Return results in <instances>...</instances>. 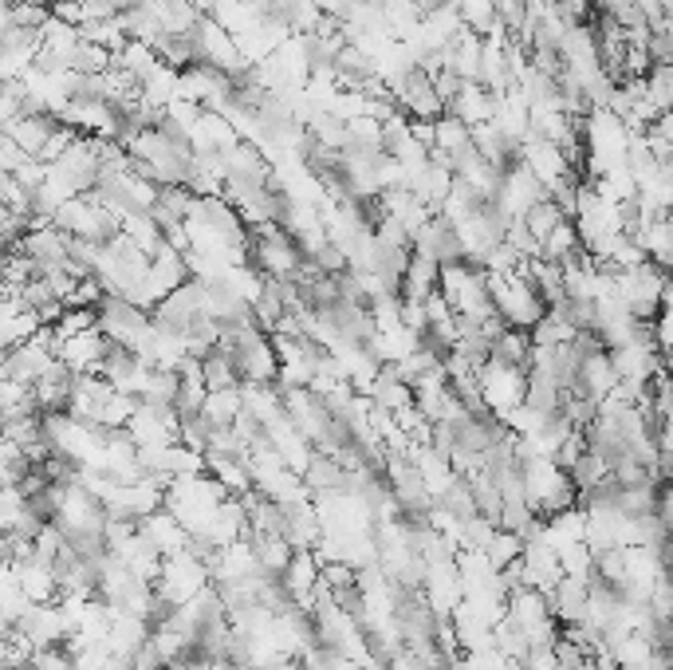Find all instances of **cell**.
Here are the masks:
<instances>
[{
  "mask_svg": "<svg viewBox=\"0 0 673 670\" xmlns=\"http://www.w3.org/2000/svg\"><path fill=\"white\" fill-rule=\"evenodd\" d=\"M520 485H524V501H528V509L539 521L575 505L571 478H567L564 465H556L551 458H528V462H520Z\"/></svg>",
  "mask_w": 673,
  "mask_h": 670,
  "instance_id": "6da1fadb",
  "label": "cell"
},
{
  "mask_svg": "<svg viewBox=\"0 0 673 670\" xmlns=\"http://www.w3.org/2000/svg\"><path fill=\"white\" fill-rule=\"evenodd\" d=\"M614 296L630 308V316L650 324L658 312L670 304V276L654 264H638V269L614 272Z\"/></svg>",
  "mask_w": 673,
  "mask_h": 670,
  "instance_id": "7a4b0ae2",
  "label": "cell"
},
{
  "mask_svg": "<svg viewBox=\"0 0 673 670\" xmlns=\"http://www.w3.org/2000/svg\"><path fill=\"white\" fill-rule=\"evenodd\" d=\"M209 568L198 561V556L189 553V548H181V553L173 556H162V568H158V580L150 584L158 596L166 599L170 607L186 604V599H193L201 588H209Z\"/></svg>",
  "mask_w": 673,
  "mask_h": 670,
  "instance_id": "3957f363",
  "label": "cell"
},
{
  "mask_svg": "<svg viewBox=\"0 0 673 670\" xmlns=\"http://www.w3.org/2000/svg\"><path fill=\"white\" fill-rule=\"evenodd\" d=\"M12 631L24 639L32 651H48V647H63L67 635H72V619L60 604H24L17 619H12Z\"/></svg>",
  "mask_w": 673,
  "mask_h": 670,
  "instance_id": "277c9868",
  "label": "cell"
},
{
  "mask_svg": "<svg viewBox=\"0 0 673 670\" xmlns=\"http://www.w3.org/2000/svg\"><path fill=\"white\" fill-rule=\"evenodd\" d=\"M476 387L481 402L493 418H504L524 402V367H504L496 359H485L476 367Z\"/></svg>",
  "mask_w": 673,
  "mask_h": 670,
  "instance_id": "5b68a950",
  "label": "cell"
},
{
  "mask_svg": "<svg viewBox=\"0 0 673 670\" xmlns=\"http://www.w3.org/2000/svg\"><path fill=\"white\" fill-rule=\"evenodd\" d=\"M607 355H611V367L614 375H619V383H627V387L634 390H646V383L665 367V355L650 344V335H638L630 344L611 347Z\"/></svg>",
  "mask_w": 673,
  "mask_h": 670,
  "instance_id": "8992f818",
  "label": "cell"
},
{
  "mask_svg": "<svg viewBox=\"0 0 673 670\" xmlns=\"http://www.w3.org/2000/svg\"><path fill=\"white\" fill-rule=\"evenodd\" d=\"M548 198V190L539 186L536 178L528 174V166L512 163L508 170H501V181H496V193H493V206L501 209L508 221H520L536 201Z\"/></svg>",
  "mask_w": 673,
  "mask_h": 670,
  "instance_id": "52a82bcc",
  "label": "cell"
},
{
  "mask_svg": "<svg viewBox=\"0 0 673 670\" xmlns=\"http://www.w3.org/2000/svg\"><path fill=\"white\" fill-rule=\"evenodd\" d=\"M107 335L99 327L75 335H55V359L67 367L72 375H99V363L107 355Z\"/></svg>",
  "mask_w": 673,
  "mask_h": 670,
  "instance_id": "ba28073f",
  "label": "cell"
},
{
  "mask_svg": "<svg viewBox=\"0 0 673 670\" xmlns=\"http://www.w3.org/2000/svg\"><path fill=\"white\" fill-rule=\"evenodd\" d=\"M410 253H422L438 264H458L461 261V241H458V229L449 226L445 218H425L422 226L413 229L410 237Z\"/></svg>",
  "mask_w": 673,
  "mask_h": 670,
  "instance_id": "9c48e42d",
  "label": "cell"
},
{
  "mask_svg": "<svg viewBox=\"0 0 673 670\" xmlns=\"http://www.w3.org/2000/svg\"><path fill=\"white\" fill-rule=\"evenodd\" d=\"M520 568H524V588H536L548 596L559 580H564V568H559V553L551 548L544 536L536 541H524L520 548Z\"/></svg>",
  "mask_w": 673,
  "mask_h": 670,
  "instance_id": "30bf717a",
  "label": "cell"
},
{
  "mask_svg": "<svg viewBox=\"0 0 673 670\" xmlns=\"http://www.w3.org/2000/svg\"><path fill=\"white\" fill-rule=\"evenodd\" d=\"M575 387L583 390V395H591L595 402H602L614 387H619V375H614L611 355H607L602 344L579 355V379H575Z\"/></svg>",
  "mask_w": 673,
  "mask_h": 670,
  "instance_id": "8fae6325",
  "label": "cell"
},
{
  "mask_svg": "<svg viewBox=\"0 0 673 670\" xmlns=\"http://www.w3.org/2000/svg\"><path fill=\"white\" fill-rule=\"evenodd\" d=\"M280 584H284L292 607H299V611H312L315 584H319V561H315V553H292V561H287Z\"/></svg>",
  "mask_w": 673,
  "mask_h": 670,
  "instance_id": "7c38bea8",
  "label": "cell"
},
{
  "mask_svg": "<svg viewBox=\"0 0 673 670\" xmlns=\"http://www.w3.org/2000/svg\"><path fill=\"white\" fill-rule=\"evenodd\" d=\"M138 9L162 28L166 36H189L201 20V12L189 0H138Z\"/></svg>",
  "mask_w": 673,
  "mask_h": 670,
  "instance_id": "4fadbf2b",
  "label": "cell"
},
{
  "mask_svg": "<svg viewBox=\"0 0 673 670\" xmlns=\"http://www.w3.org/2000/svg\"><path fill=\"white\" fill-rule=\"evenodd\" d=\"M244 541H249V553H252V564H256V572L261 576H284L287 561H292V544L284 541V536L276 533H244Z\"/></svg>",
  "mask_w": 673,
  "mask_h": 670,
  "instance_id": "5bb4252c",
  "label": "cell"
},
{
  "mask_svg": "<svg viewBox=\"0 0 673 670\" xmlns=\"http://www.w3.org/2000/svg\"><path fill=\"white\" fill-rule=\"evenodd\" d=\"M12 576H17V588L28 604H52L55 599V572H52V564L40 561V556L12 564Z\"/></svg>",
  "mask_w": 673,
  "mask_h": 670,
  "instance_id": "9a60e30c",
  "label": "cell"
},
{
  "mask_svg": "<svg viewBox=\"0 0 673 670\" xmlns=\"http://www.w3.org/2000/svg\"><path fill=\"white\" fill-rule=\"evenodd\" d=\"M138 533L154 544V553L158 556H173L189 544V533L173 521L170 513H166V509H154L150 516H143V521H138Z\"/></svg>",
  "mask_w": 673,
  "mask_h": 670,
  "instance_id": "2e32d148",
  "label": "cell"
},
{
  "mask_svg": "<svg viewBox=\"0 0 673 670\" xmlns=\"http://www.w3.org/2000/svg\"><path fill=\"white\" fill-rule=\"evenodd\" d=\"M445 115H453L465 127H476V123H488L493 118V91L481 87V83H461L458 95L445 103Z\"/></svg>",
  "mask_w": 673,
  "mask_h": 670,
  "instance_id": "e0dca14e",
  "label": "cell"
},
{
  "mask_svg": "<svg viewBox=\"0 0 673 670\" xmlns=\"http://www.w3.org/2000/svg\"><path fill=\"white\" fill-rule=\"evenodd\" d=\"M55 130V118L52 115H20L12 118L9 127H4V135H9V143L17 146L20 155L28 158H40V150H44L48 135Z\"/></svg>",
  "mask_w": 673,
  "mask_h": 670,
  "instance_id": "ac0fdd59",
  "label": "cell"
},
{
  "mask_svg": "<svg viewBox=\"0 0 673 670\" xmlns=\"http://www.w3.org/2000/svg\"><path fill=\"white\" fill-rule=\"evenodd\" d=\"M453 181H461V186H465L476 201H493L496 181H501V170H496V166H488L485 158L473 150V155H465L458 166H453Z\"/></svg>",
  "mask_w": 673,
  "mask_h": 670,
  "instance_id": "d6986e66",
  "label": "cell"
},
{
  "mask_svg": "<svg viewBox=\"0 0 673 670\" xmlns=\"http://www.w3.org/2000/svg\"><path fill=\"white\" fill-rule=\"evenodd\" d=\"M438 269H441V264L430 261V257L410 253L402 281H398V296H402V300H425L430 292H438Z\"/></svg>",
  "mask_w": 673,
  "mask_h": 670,
  "instance_id": "ffe728a7",
  "label": "cell"
},
{
  "mask_svg": "<svg viewBox=\"0 0 673 670\" xmlns=\"http://www.w3.org/2000/svg\"><path fill=\"white\" fill-rule=\"evenodd\" d=\"M532 355V335L528 332H516V327H504L488 344V359L504 363V367H524Z\"/></svg>",
  "mask_w": 673,
  "mask_h": 670,
  "instance_id": "44dd1931",
  "label": "cell"
},
{
  "mask_svg": "<svg viewBox=\"0 0 673 670\" xmlns=\"http://www.w3.org/2000/svg\"><path fill=\"white\" fill-rule=\"evenodd\" d=\"M201 367V383H206V390H221V387H236L241 383V375H236V363L229 352H221V347H213V352H206L198 359Z\"/></svg>",
  "mask_w": 673,
  "mask_h": 670,
  "instance_id": "7402d4cb",
  "label": "cell"
},
{
  "mask_svg": "<svg viewBox=\"0 0 673 670\" xmlns=\"http://www.w3.org/2000/svg\"><path fill=\"white\" fill-rule=\"evenodd\" d=\"M579 249H583V245H579V233H575L571 218H564L548 237H544V241H539V261L564 264V261H571Z\"/></svg>",
  "mask_w": 673,
  "mask_h": 670,
  "instance_id": "603a6c76",
  "label": "cell"
},
{
  "mask_svg": "<svg viewBox=\"0 0 673 670\" xmlns=\"http://www.w3.org/2000/svg\"><path fill=\"white\" fill-rule=\"evenodd\" d=\"M241 383L236 387H221V390H206V402H201V415L213 426H233V418L241 415Z\"/></svg>",
  "mask_w": 673,
  "mask_h": 670,
  "instance_id": "cb8c5ba5",
  "label": "cell"
},
{
  "mask_svg": "<svg viewBox=\"0 0 673 670\" xmlns=\"http://www.w3.org/2000/svg\"><path fill=\"white\" fill-rule=\"evenodd\" d=\"M453 4H458L461 24H465L469 32H476L481 40H485L488 32H496V28H501V20H496V9H493V0H453Z\"/></svg>",
  "mask_w": 673,
  "mask_h": 670,
  "instance_id": "d4e9b609",
  "label": "cell"
},
{
  "mask_svg": "<svg viewBox=\"0 0 673 670\" xmlns=\"http://www.w3.org/2000/svg\"><path fill=\"white\" fill-rule=\"evenodd\" d=\"M567 218V213H564V209H559L556 206V201H551V198H544V201H536V206H532L528 209V213H524V229H528V233L532 237H536V241H544V237H548L551 233V229H556L559 226V221H564Z\"/></svg>",
  "mask_w": 673,
  "mask_h": 670,
  "instance_id": "484cf974",
  "label": "cell"
},
{
  "mask_svg": "<svg viewBox=\"0 0 673 670\" xmlns=\"http://www.w3.org/2000/svg\"><path fill=\"white\" fill-rule=\"evenodd\" d=\"M646 103L654 111H670V103H673V72H670V64H654L646 72Z\"/></svg>",
  "mask_w": 673,
  "mask_h": 670,
  "instance_id": "4316f807",
  "label": "cell"
},
{
  "mask_svg": "<svg viewBox=\"0 0 673 670\" xmlns=\"http://www.w3.org/2000/svg\"><path fill=\"white\" fill-rule=\"evenodd\" d=\"M520 548H524V541L516 533H508V528H496L493 533V541L485 544V561L493 564L496 572L504 568V564H512L516 556H520Z\"/></svg>",
  "mask_w": 673,
  "mask_h": 670,
  "instance_id": "83f0119b",
  "label": "cell"
},
{
  "mask_svg": "<svg viewBox=\"0 0 673 670\" xmlns=\"http://www.w3.org/2000/svg\"><path fill=\"white\" fill-rule=\"evenodd\" d=\"M520 670H559L556 643H532L528 655L520 659Z\"/></svg>",
  "mask_w": 673,
  "mask_h": 670,
  "instance_id": "f1b7e54d",
  "label": "cell"
},
{
  "mask_svg": "<svg viewBox=\"0 0 673 670\" xmlns=\"http://www.w3.org/2000/svg\"><path fill=\"white\" fill-rule=\"evenodd\" d=\"M189 4H193V9H198L201 17H209V12L217 9V0H189Z\"/></svg>",
  "mask_w": 673,
  "mask_h": 670,
  "instance_id": "f546056e",
  "label": "cell"
},
{
  "mask_svg": "<svg viewBox=\"0 0 673 670\" xmlns=\"http://www.w3.org/2000/svg\"><path fill=\"white\" fill-rule=\"evenodd\" d=\"M413 4H418V12H430V9H438L441 0H413Z\"/></svg>",
  "mask_w": 673,
  "mask_h": 670,
  "instance_id": "4dcf8cb0",
  "label": "cell"
},
{
  "mask_svg": "<svg viewBox=\"0 0 673 670\" xmlns=\"http://www.w3.org/2000/svg\"><path fill=\"white\" fill-rule=\"evenodd\" d=\"M4 253H9V245H0V257H4Z\"/></svg>",
  "mask_w": 673,
  "mask_h": 670,
  "instance_id": "1f68e13d",
  "label": "cell"
}]
</instances>
